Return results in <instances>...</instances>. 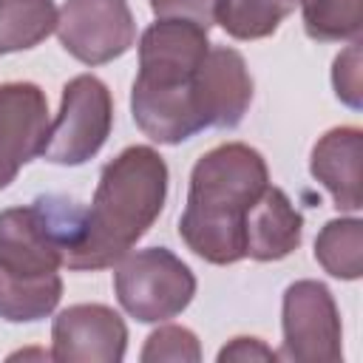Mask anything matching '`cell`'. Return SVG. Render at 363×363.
<instances>
[{
    "instance_id": "6da1fadb",
    "label": "cell",
    "mask_w": 363,
    "mask_h": 363,
    "mask_svg": "<svg viewBox=\"0 0 363 363\" xmlns=\"http://www.w3.org/2000/svg\"><path fill=\"white\" fill-rule=\"evenodd\" d=\"M85 210L65 196H37L0 213V318L34 323L62 298V261L79 241Z\"/></svg>"
},
{
    "instance_id": "7a4b0ae2",
    "label": "cell",
    "mask_w": 363,
    "mask_h": 363,
    "mask_svg": "<svg viewBox=\"0 0 363 363\" xmlns=\"http://www.w3.org/2000/svg\"><path fill=\"white\" fill-rule=\"evenodd\" d=\"M167 199V162L150 145H130L99 173L91 207L82 216L79 241L62 267L94 272L113 267L156 224Z\"/></svg>"
},
{
    "instance_id": "3957f363",
    "label": "cell",
    "mask_w": 363,
    "mask_h": 363,
    "mask_svg": "<svg viewBox=\"0 0 363 363\" xmlns=\"http://www.w3.org/2000/svg\"><path fill=\"white\" fill-rule=\"evenodd\" d=\"M269 184L264 156L244 142H224L199 156L190 170L179 238L207 264L227 267L244 258V221Z\"/></svg>"
},
{
    "instance_id": "277c9868",
    "label": "cell",
    "mask_w": 363,
    "mask_h": 363,
    "mask_svg": "<svg viewBox=\"0 0 363 363\" xmlns=\"http://www.w3.org/2000/svg\"><path fill=\"white\" fill-rule=\"evenodd\" d=\"M207 51V28L187 17H156L142 31L130 113L150 142L182 145L204 130L193 102V77Z\"/></svg>"
},
{
    "instance_id": "5b68a950",
    "label": "cell",
    "mask_w": 363,
    "mask_h": 363,
    "mask_svg": "<svg viewBox=\"0 0 363 363\" xmlns=\"http://www.w3.org/2000/svg\"><path fill=\"white\" fill-rule=\"evenodd\" d=\"M113 292L139 323H164L190 306L196 275L167 247L130 250L113 264Z\"/></svg>"
},
{
    "instance_id": "8992f818",
    "label": "cell",
    "mask_w": 363,
    "mask_h": 363,
    "mask_svg": "<svg viewBox=\"0 0 363 363\" xmlns=\"http://www.w3.org/2000/svg\"><path fill=\"white\" fill-rule=\"evenodd\" d=\"M113 128V99L108 85L94 74H77L65 82L57 119L48 125L43 159L62 167L91 162Z\"/></svg>"
},
{
    "instance_id": "52a82bcc",
    "label": "cell",
    "mask_w": 363,
    "mask_h": 363,
    "mask_svg": "<svg viewBox=\"0 0 363 363\" xmlns=\"http://www.w3.org/2000/svg\"><path fill=\"white\" fill-rule=\"evenodd\" d=\"M281 352L292 363L343 360V326L337 303L326 284L301 278L284 289L281 301Z\"/></svg>"
},
{
    "instance_id": "ba28073f",
    "label": "cell",
    "mask_w": 363,
    "mask_h": 363,
    "mask_svg": "<svg viewBox=\"0 0 363 363\" xmlns=\"http://www.w3.org/2000/svg\"><path fill=\"white\" fill-rule=\"evenodd\" d=\"M60 45L82 65H105L136 43L128 0H65L57 11Z\"/></svg>"
},
{
    "instance_id": "9c48e42d",
    "label": "cell",
    "mask_w": 363,
    "mask_h": 363,
    "mask_svg": "<svg viewBox=\"0 0 363 363\" xmlns=\"http://www.w3.org/2000/svg\"><path fill=\"white\" fill-rule=\"evenodd\" d=\"M128 326L105 303H74L51 323V360L60 363H122Z\"/></svg>"
},
{
    "instance_id": "30bf717a",
    "label": "cell",
    "mask_w": 363,
    "mask_h": 363,
    "mask_svg": "<svg viewBox=\"0 0 363 363\" xmlns=\"http://www.w3.org/2000/svg\"><path fill=\"white\" fill-rule=\"evenodd\" d=\"M48 125V99L37 82H0V190L43 153Z\"/></svg>"
},
{
    "instance_id": "8fae6325",
    "label": "cell",
    "mask_w": 363,
    "mask_h": 363,
    "mask_svg": "<svg viewBox=\"0 0 363 363\" xmlns=\"http://www.w3.org/2000/svg\"><path fill=\"white\" fill-rule=\"evenodd\" d=\"M193 102L201 128L233 130L244 122L252 102V77L241 51L210 45L193 77Z\"/></svg>"
},
{
    "instance_id": "7c38bea8",
    "label": "cell",
    "mask_w": 363,
    "mask_h": 363,
    "mask_svg": "<svg viewBox=\"0 0 363 363\" xmlns=\"http://www.w3.org/2000/svg\"><path fill=\"white\" fill-rule=\"evenodd\" d=\"M360 164H363V130L357 125L329 128L309 153L312 179L332 196L340 213H360Z\"/></svg>"
},
{
    "instance_id": "4fadbf2b",
    "label": "cell",
    "mask_w": 363,
    "mask_h": 363,
    "mask_svg": "<svg viewBox=\"0 0 363 363\" xmlns=\"http://www.w3.org/2000/svg\"><path fill=\"white\" fill-rule=\"evenodd\" d=\"M301 238L303 216L281 187L267 184L244 221V258L281 261L301 247Z\"/></svg>"
},
{
    "instance_id": "5bb4252c",
    "label": "cell",
    "mask_w": 363,
    "mask_h": 363,
    "mask_svg": "<svg viewBox=\"0 0 363 363\" xmlns=\"http://www.w3.org/2000/svg\"><path fill=\"white\" fill-rule=\"evenodd\" d=\"M315 261L332 278L357 281L363 275V221L357 216L326 221L315 238Z\"/></svg>"
},
{
    "instance_id": "9a60e30c",
    "label": "cell",
    "mask_w": 363,
    "mask_h": 363,
    "mask_svg": "<svg viewBox=\"0 0 363 363\" xmlns=\"http://www.w3.org/2000/svg\"><path fill=\"white\" fill-rule=\"evenodd\" d=\"M295 11V0H213V23L233 40H264Z\"/></svg>"
},
{
    "instance_id": "2e32d148",
    "label": "cell",
    "mask_w": 363,
    "mask_h": 363,
    "mask_svg": "<svg viewBox=\"0 0 363 363\" xmlns=\"http://www.w3.org/2000/svg\"><path fill=\"white\" fill-rule=\"evenodd\" d=\"M54 0H0V54L40 45L57 28Z\"/></svg>"
},
{
    "instance_id": "e0dca14e",
    "label": "cell",
    "mask_w": 363,
    "mask_h": 363,
    "mask_svg": "<svg viewBox=\"0 0 363 363\" xmlns=\"http://www.w3.org/2000/svg\"><path fill=\"white\" fill-rule=\"evenodd\" d=\"M303 31L318 43H352L363 31V0H295Z\"/></svg>"
},
{
    "instance_id": "ac0fdd59",
    "label": "cell",
    "mask_w": 363,
    "mask_h": 363,
    "mask_svg": "<svg viewBox=\"0 0 363 363\" xmlns=\"http://www.w3.org/2000/svg\"><path fill=\"white\" fill-rule=\"evenodd\" d=\"M142 363H199L201 346L193 329L179 323H164L153 329L139 352Z\"/></svg>"
},
{
    "instance_id": "d6986e66",
    "label": "cell",
    "mask_w": 363,
    "mask_h": 363,
    "mask_svg": "<svg viewBox=\"0 0 363 363\" xmlns=\"http://www.w3.org/2000/svg\"><path fill=\"white\" fill-rule=\"evenodd\" d=\"M332 88L335 96L352 111L363 108V62H360V40H352L332 62Z\"/></svg>"
},
{
    "instance_id": "ffe728a7",
    "label": "cell",
    "mask_w": 363,
    "mask_h": 363,
    "mask_svg": "<svg viewBox=\"0 0 363 363\" xmlns=\"http://www.w3.org/2000/svg\"><path fill=\"white\" fill-rule=\"evenodd\" d=\"M156 17H187L210 28L213 23V0H147Z\"/></svg>"
},
{
    "instance_id": "44dd1931",
    "label": "cell",
    "mask_w": 363,
    "mask_h": 363,
    "mask_svg": "<svg viewBox=\"0 0 363 363\" xmlns=\"http://www.w3.org/2000/svg\"><path fill=\"white\" fill-rule=\"evenodd\" d=\"M218 363H227V360H235V363H252V360H278V352L269 349L261 337H233L227 346L218 349L216 354Z\"/></svg>"
}]
</instances>
